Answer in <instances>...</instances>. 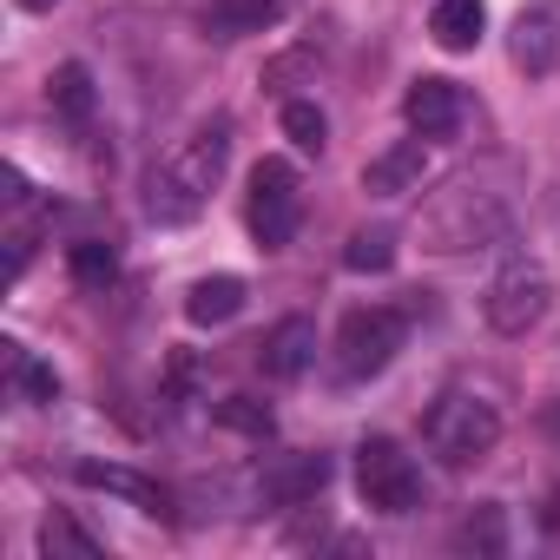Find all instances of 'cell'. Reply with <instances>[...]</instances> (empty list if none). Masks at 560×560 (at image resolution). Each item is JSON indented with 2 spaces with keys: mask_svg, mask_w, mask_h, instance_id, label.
Masks as SVG:
<instances>
[{
  "mask_svg": "<svg viewBox=\"0 0 560 560\" xmlns=\"http://www.w3.org/2000/svg\"><path fill=\"white\" fill-rule=\"evenodd\" d=\"M422 172H429V145H422V132H416V139H396L389 152H376V159L363 165V191L402 198V191H422Z\"/></svg>",
  "mask_w": 560,
  "mask_h": 560,
  "instance_id": "obj_12",
  "label": "cell"
},
{
  "mask_svg": "<svg viewBox=\"0 0 560 560\" xmlns=\"http://www.w3.org/2000/svg\"><path fill=\"white\" fill-rule=\"evenodd\" d=\"M211 416H218L224 429H237V435H250V442H264V435L277 429V416H270V409H264L257 396H224V402H218Z\"/></svg>",
  "mask_w": 560,
  "mask_h": 560,
  "instance_id": "obj_22",
  "label": "cell"
},
{
  "mask_svg": "<svg viewBox=\"0 0 560 560\" xmlns=\"http://www.w3.org/2000/svg\"><path fill=\"white\" fill-rule=\"evenodd\" d=\"M40 553L54 560V553H80V560H100V540L86 534V527H73L67 514H54L47 527H40Z\"/></svg>",
  "mask_w": 560,
  "mask_h": 560,
  "instance_id": "obj_23",
  "label": "cell"
},
{
  "mask_svg": "<svg viewBox=\"0 0 560 560\" xmlns=\"http://www.w3.org/2000/svg\"><path fill=\"white\" fill-rule=\"evenodd\" d=\"M257 488H264L270 508H304V501H317L330 488V455H277L257 475Z\"/></svg>",
  "mask_w": 560,
  "mask_h": 560,
  "instance_id": "obj_10",
  "label": "cell"
},
{
  "mask_svg": "<svg viewBox=\"0 0 560 560\" xmlns=\"http://www.w3.org/2000/svg\"><path fill=\"white\" fill-rule=\"evenodd\" d=\"M422 442L442 468H475L501 442V409L475 389H448V396H435V409L422 422Z\"/></svg>",
  "mask_w": 560,
  "mask_h": 560,
  "instance_id": "obj_3",
  "label": "cell"
},
{
  "mask_svg": "<svg viewBox=\"0 0 560 560\" xmlns=\"http://www.w3.org/2000/svg\"><path fill=\"white\" fill-rule=\"evenodd\" d=\"M93 106H100V100H93V73H86L80 60H67V67L54 73V113L80 132V126L93 119Z\"/></svg>",
  "mask_w": 560,
  "mask_h": 560,
  "instance_id": "obj_18",
  "label": "cell"
},
{
  "mask_svg": "<svg viewBox=\"0 0 560 560\" xmlns=\"http://www.w3.org/2000/svg\"><path fill=\"white\" fill-rule=\"evenodd\" d=\"M343 264H350V270H370V277H383V270L396 264V231H389V224H363V231H350V244H343Z\"/></svg>",
  "mask_w": 560,
  "mask_h": 560,
  "instance_id": "obj_19",
  "label": "cell"
},
{
  "mask_svg": "<svg viewBox=\"0 0 560 560\" xmlns=\"http://www.w3.org/2000/svg\"><path fill=\"white\" fill-rule=\"evenodd\" d=\"M357 494H363V508H376V514H416L429 488H422V468H416V455H409L402 442L370 435V442L357 448Z\"/></svg>",
  "mask_w": 560,
  "mask_h": 560,
  "instance_id": "obj_5",
  "label": "cell"
},
{
  "mask_svg": "<svg viewBox=\"0 0 560 560\" xmlns=\"http://www.w3.org/2000/svg\"><path fill=\"white\" fill-rule=\"evenodd\" d=\"M429 34L442 54H475L481 34H488V8L481 0H435L429 8Z\"/></svg>",
  "mask_w": 560,
  "mask_h": 560,
  "instance_id": "obj_14",
  "label": "cell"
},
{
  "mask_svg": "<svg viewBox=\"0 0 560 560\" xmlns=\"http://www.w3.org/2000/svg\"><path fill=\"white\" fill-rule=\"evenodd\" d=\"M237 311H244V277H198L191 298H185V317H191L198 330H218V324H231Z\"/></svg>",
  "mask_w": 560,
  "mask_h": 560,
  "instance_id": "obj_16",
  "label": "cell"
},
{
  "mask_svg": "<svg viewBox=\"0 0 560 560\" xmlns=\"http://www.w3.org/2000/svg\"><path fill=\"white\" fill-rule=\"evenodd\" d=\"M402 119L422 132V139H455L462 119H468V93L442 73H422L409 93H402Z\"/></svg>",
  "mask_w": 560,
  "mask_h": 560,
  "instance_id": "obj_9",
  "label": "cell"
},
{
  "mask_svg": "<svg viewBox=\"0 0 560 560\" xmlns=\"http://www.w3.org/2000/svg\"><path fill=\"white\" fill-rule=\"evenodd\" d=\"M422 237H429V250H448V257H462V250H494V244L508 237V198L488 191V185H475V178H455V185L422 211Z\"/></svg>",
  "mask_w": 560,
  "mask_h": 560,
  "instance_id": "obj_2",
  "label": "cell"
},
{
  "mask_svg": "<svg viewBox=\"0 0 560 560\" xmlns=\"http://www.w3.org/2000/svg\"><path fill=\"white\" fill-rule=\"evenodd\" d=\"M284 21V0H211L205 8V34L211 40H244Z\"/></svg>",
  "mask_w": 560,
  "mask_h": 560,
  "instance_id": "obj_15",
  "label": "cell"
},
{
  "mask_svg": "<svg viewBox=\"0 0 560 560\" xmlns=\"http://www.w3.org/2000/svg\"><path fill=\"white\" fill-rule=\"evenodd\" d=\"M0 350H8V383H14L21 402H54V396H60V376H54L34 350H21V343H0Z\"/></svg>",
  "mask_w": 560,
  "mask_h": 560,
  "instance_id": "obj_17",
  "label": "cell"
},
{
  "mask_svg": "<svg viewBox=\"0 0 560 560\" xmlns=\"http://www.w3.org/2000/svg\"><path fill=\"white\" fill-rule=\"evenodd\" d=\"M224 165H231V119H211L172 159H159L145 172V218L152 224H191L205 211L211 185L224 178Z\"/></svg>",
  "mask_w": 560,
  "mask_h": 560,
  "instance_id": "obj_1",
  "label": "cell"
},
{
  "mask_svg": "<svg viewBox=\"0 0 560 560\" xmlns=\"http://www.w3.org/2000/svg\"><path fill=\"white\" fill-rule=\"evenodd\" d=\"M508 60L527 80H553L560 73V0H527L508 21Z\"/></svg>",
  "mask_w": 560,
  "mask_h": 560,
  "instance_id": "obj_8",
  "label": "cell"
},
{
  "mask_svg": "<svg viewBox=\"0 0 560 560\" xmlns=\"http://www.w3.org/2000/svg\"><path fill=\"white\" fill-rule=\"evenodd\" d=\"M73 481L93 488V494H113V501H126V508H139V514H165V488L145 481L139 468H119V462H73Z\"/></svg>",
  "mask_w": 560,
  "mask_h": 560,
  "instance_id": "obj_13",
  "label": "cell"
},
{
  "mask_svg": "<svg viewBox=\"0 0 560 560\" xmlns=\"http://www.w3.org/2000/svg\"><path fill=\"white\" fill-rule=\"evenodd\" d=\"M244 218H250L257 250H284V244L298 237L304 191H298L291 159H257V172H250V198H244Z\"/></svg>",
  "mask_w": 560,
  "mask_h": 560,
  "instance_id": "obj_7",
  "label": "cell"
},
{
  "mask_svg": "<svg viewBox=\"0 0 560 560\" xmlns=\"http://www.w3.org/2000/svg\"><path fill=\"white\" fill-rule=\"evenodd\" d=\"M67 264H73V277H80L86 291H106L113 277H119V257H113V244H100V237L73 244V250H67Z\"/></svg>",
  "mask_w": 560,
  "mask_h": 560,
  "instance_id": "obj_21",
  "label": "cell"
},
{
  "mask_svg": "<svg viewBox=\"0 0 560 560\" xmlns=\"http://www.w3.org/2000/svg\"><path fill=\"white\" fill-rule=\"evenodd\" d=\"M257 363L270 383H298L311 363H317V324L311 317H284L264 343H257Z\"/></svg>",
  "mask_w": 560,
  "mask_h": 560,
  "instance_id": "obj_11",
  "label": "cell"
},
{
  "mask_svg": "<svg viewBox=\"0 0 560 560\" xmlns=\"http://www.w3.org/2000/svg\"><path fill=\"white\" fill-rule=\"evenodd\" d=\"M547 304H553V284H547V270L527 264V257L501 264L488 277V291H481V317H488L494 337H527L547 317Z\"/></svg>",
  "mask_w": 560,
  "mask_h": 560,
  "instance_id": "obj_6",
  "label": "cell"
},
{
  "mask_svg": "<svg viewBox=\"0 0 560 560\" xmlns=\"http://www.w3.org/2000/svg\"><path fill=\"white\" fill-rule=\"evenodd\" d=\"M409 343V311L396 304H370V311H350L343 330H337V376L343 383H370L396 363V350Z\"/></svg>",
  "mask_w": 560,
  "mask_h": 560,
  "instance_id": "obj_4",
  "label": "cell"
},
{
  "mask_svg": "<svg viewBox=\"0 0 560 560\" xmlns=\"http://www.w3.org/2000/svg\"><path fill=\"white\" fill-rule=\"evenodd\" d=\"M455 540H462V547H481V553H501V508H481V514H468Z\"/></svg>",
  "mask_w": 560,
  "mask_h": 560,
  "instance_id": "obj_24",
  "label": "cell"
},
{
  "mask_svg": "<svg viewBox=\"0 0 560 560\" xmlns=\"http://www.w3.org/2000/svg\"><path fill=\"white\" fill-rule=\"evenodd\" d=\"M284 139H291L298 152H324V139H330L324 106H317V100H284Z\"/></svg>",
  "mask_w": 560,
  "mask_h": 560,
  "instance_id": "obj_20",
  "label": "cell"
},
{
  "mask_svg": "<svg viewBox=\"0 0 560 560\" xmlns=\"http://www.w3.org/2000/svg\"><path fill=\"white\" fill-rule=\"evenodd\" d=\"M21 8H27V14H47V8H54V0H21Z\"/></svg>",
  "mask_w": 560,
  "mask_h": 560,
  "instance_id": "obj_25",
  "label": "cell"
}]
</instances>
